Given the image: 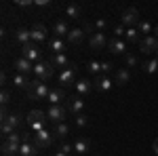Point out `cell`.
<instances>
[{"mask_svg":"<svg viewBox=\"0 0 158 156\" xmlns=\"http://www.w3.org/2000/svg\"><path fill=\"white\" fill-rule=\"evenodd\" d=\"M82 40H85V30H80V27L70 30V34H68V42L70 44H80Z\"/></svg>","mask_w":158,"mask_h":156,"instance_id":"484cf974","label":"cell"},{"mask_svg":"<svg viewBox=\"0 0 158 156\" xmlns=\"http://www.w3.org/2000/svg\"><path fill=\"white\" fill-rule=\"evenodd\" d=\"M13 40H15L19 47H25L27 42H32V34H30V30H23V27H21V30H17V32L13 34Z\"/></svg>","mask_w":158,"mask_h":156,"instance_id":"d6986e66","label":"cell"},{"mask_svg":"<svg viewBox=\"0 0 158 156\" xmlns=\"http://www.w3.org/2000/svg\"><path fill=\"white\" fill-rule=\"evenodd\" d=\"M137 30H139V34H150L152 32V23L150 21H139V25H137Z\"/></svg>","mask_w":158,"mask_h":156,"instance_id":"e575fe53","label":"cell"},{"mask_svg":"<svg viewBox=\"0 0 158 156\" xmlns=\"http://www.w3.org/2000/svg\"><path fill=\"white\" fill-rule=\"evenodd\" d=\"M30 82H32V80H30L25 74H15V76H13V84H15V86H19V89H25V91H27Z\"/></svg>","mask_w":158,"mask_h":156,"instance_id":"f546056e","label":"cell"},{"mask_svg":"<svg viewBox=\"0 0 158 156\" xmlns=\"http://www.w3.org/2000/svg\"><path fill=\"white\" fill-rule=\"evenodd\" d=\"M131 80V72L127 70V68H120V70H116V80L114 84H118V86H124V84H129Z\"/></svg>","mask_w":158,"mask_h":156,"instance_id":"603a6c76","label":"cell"},{"mask_svg":"<svg viewBox=\"0 0 158 156\" xmlns=\"http://www.w3.org/2000/svg\"><path fill=\"white\" fill-rule=\"evenodd\" d=\"M30 34H32V42H36V44L47 42V25L38 21V23H34V27L30 30Z\"/></svg>","mask_w":158,"mask_h":156,"instance_id":"5bb4252c","label":"cell"},{"mask_svg":"<svg viewBox=\"0 0 158 156\" xmlns=\"http://www.w3.org/2000/svg\"><path fill=\"white\" fill-rule=\"evenodd\" d=\"M19 156H38V148L34 145L30 135L21 137V148H19Z\"/></svg>","mask_w":158,"mask_h":156,"instance_id":"7c38bea8","label":"cell"},{"mask_svg":"<svg viewBox=\"0 0 158 156\" xmlns=\"http://www.w3.org/2000/svg\"><path fill=\"white\" fill-rule=\"evenodd\" d=\"M76 72H78V70H76V65H74V63H70L65 70H61L59 82L63 84V89H68V86H76V82H78V80H76Z\"/></svg>","mask_w":158,"mask_h":156,"instance_id":"8992f818","label":"cell"},{"mask_svg":"<svg viewBox=\"0 0 158 156\" xmlns=\"http://www.w3.org/2000/svg\"><path fill=\"white\" fill-rule=\"evenodd\" d=\"M124 34H127V27H124V25H114V38H120V36H124Z\"/></svg>","mask_w":158,"mask_h":156,"instance_id":"8d00e7d4","label":"cell"},{"mask_svg":"<svg viewBox=\"0 0 158 156\" xmlns=\"http://www.w3.org/2000/svg\"><path fill=\"white\" fill-rule=\"evenodd\" d=\"M13 68H15L19 74H25V76L34 74V65H32V61L23 59V57H17V59L13 61Z\"/></svg>","mask_w":158,"mask_h":156,"instance_id":"9a60e30c","label":"cell"},{"mask_svg":"<svg viewBox=\"0 0 158 156\" xmlns=\"http://www.w3.org/2000/svg\"><path fill=\"white\" fill-rule=\"evenodd\" d=\"M55 74V68L51 65V61H38L36 65H34V76H36L38 80H47V78H51Z\"/></svg>","mask_w":158,"mask_h":156,"instance_id":"52a82bcc","label":"cell"},{"mask_svg":"<svg viewBox=\"0 0 158 156\" xmlns=\"http://www.w3.org/2000/svg\"><path fill=\"white\" fill-rule=\"evenodd\" d=\"M108 38H106V34L103 32H95V34H91V40H89V44H91V48H97V51H101V48H108Z\"/></svg>","mask_w":158,"mask_h":156,"instance_id":"2e32d148","label":"cell"},{"mask_svg":"<svg viewBox=\"0 0 158 156\" xmlns=\"http://www.w3.org/2000/svg\"><path fill=\"white\" fill-rule=\"evenodd\" d=\"M49 93H51V89L42 82V80H38V78H34V80L30 82V86H27V97H30L32 101L49 99Z\"/></svg>","mask_w":158,"mask_h":156,"instance_id":"3957f363","label":"cell"},{"mask_svg":"<svg viewBox=\"0 0 158 156\" xmlns=\"http://www.w3.org/2000/svg\"><path fill=\"white\" fill-rule=\"evenodd\" d=\"M53 34H55V38H61V36L68 38V34H70V27H68V23H65L63 19H57V21L53 23Z\"/></svg>","mask_w":158,"mask_h":156,"instance_id":"ffe728a7","label":"cell"},{"mask_svg":"<svg viewBox=\"0 0 158 156\" xmlns=\"http://www.w3.org/2000/svg\"><path fill=\"white\" fill-rule=\"evenodd\" d=\"M124 38H127L129 42H141V40H139V30H137V27H127Z\"/></svg>","mask_w":158,"mask_h":156,"instance_id":"4dcf8cb0","label":"cell"},{"mask_svg":"<svg viewBox=\"0 0 158 156\" xmlns=\"http://www.w3.org/2000/svg\"><path fill=\"white\" fill-rule=\"evenodd\" d=\"M61 101H68L65 89H63V86H59V89H51V93H49V103H51V106H61Z\"/></svg>","mask_w":158,"mask_h":156,"instance_id":"e0dca14e","label":"cell"},{"mask_svg":"<svg viewBox=\"0 0 158 156\" xmlns=\"http://www.w3.org/2000/svg\"><path fill=\"white\" fill-rule=\"evenodd\" d=\"M23 124V118H21V114H6V110L2 108V124H0V129H2V133H4V137L6 135H11V133H15L19 127Z\"/></svg>","mask_w":158,"mask_h":156,"instance_id":"6da1fadb","label":"cell"},{"mask_svg":"<svg viewBox=\"0 0 158 156\" xmlns=\"http://www.w3.org/2000/svg\"><path fill=\"white\" fill-rule=\"evenodd\" d=\"M51 65H53V68H61V70H65V68L70 65V59L65 57V53H59V55H51Z\"/></svg>","mask_w":158,"mask_h":156,"instance_id":"7402d4cb","label":"cell"},{"mask_svg":"<svg viewBox=\"0 0 158 156\" xmlns=\"http://www.w3.org/2000/svg\"><path fill=\"white\" fill-rule=\"evenodd\" d=\"M53 137H55V135L44 129V131L32 135V141H34V145H36L38 150H44V148H51V145H53Z\"/></svg>","mask_w":158,"mask_h":156,"instance_id":"ba28073f","label":"cell"},{"mask_svg":"<svg viewBox=\"0 0 158 156\" xmlns=\"http://www.w3.org/2000/svg\"><path fill=\"white\" fill-rule=\"evenodd\" d=\"M156 57H158V48H156Z\"/></svg>","mask_w":158,"mask_h":156,"instance_id":"7dc6e473","label":"cell"},{"mask_svg":"<svg viewBox=\"0 0 158 156\" xmlns=\"http://www.w3.org/2000/svg\"><path fill=\"white\" fill-rule=\"evenodd\" d=\"M21 133H11V135H6L4 137V141H2V154L4 156H19V148H21Z\"/></svg>","mask_w":158,"mask_h":156,"instance_id":"7a4b0ae2","label":"cell"},{"mask_svg":"<svg viewBox=\"0 0 158 156\" xmlns=\"http://www.w3.org/2000/svg\"><path fill=\"white\" fill-rule=\"evenodd\" d=\"M55 156H70V154H65V152H61V150H59V152H55Z\"/></svg>","mask_w":158,"mask_h":156,"instance_id":"f6af8a7d","label":"cell"},{"mask_svg":"<svg viewBox=\"0 0 158 156\" xmlns=\"http://www.w3.org/2000/svg\"><path fill=\"white\" fill-rule=\"evenodd\" d=\"M156 40H158V27H156Z\"/></svg>","mask_w":158,"mask_h":156,"instance_id":"bcb514c9","label":"cell"},{"mask_svg":"<svg viewBox=\"0 0 158 156\" xmlns=\"http://www.w3.org/2000/svg\"><path fill=\"white\" fill-rule=\"evenodd\" d=\"M106 27H108V19H106V17H99L97 21H95V30H97V32H103Z\"/></svg>","mask_w":158,"mask_h":156,"instance_id":"d590c367","label":"cell"},{"mask_svg":"<svg viewBox=\"0 0 158 156\" xmlns=\"http://www.w3.org/2000/svg\"><path fill=\"white\" fill-rule=\"evenodd\" d=\"M93 84H95V89H97V91H101V93H106V91H110V89L114 86V82L110 80L108 76H97Z\"/></svg>","mask_w":158,"mask_h":156,"instance_id":"44dd1931","label":"cell"},{"mask_svg":"<svg viewBox=\"0 0 158 156\" xmlns=\"http://www.w3.org/2000/svg\"><path fill=\"white\" fill-rule=\"evenodd\" d=\"M108 51L114 55H127V42L120 38H112L108 42Z\"/></svg>","mask_w":158,"mask_h":156,"instance_id":"ac0fdd59","label":"cell"},{"mask_svg":"<svg viewBox=\"0 0 158 156\" xmlns=\"http://www.w3.org/2000/svg\"><path fill=\"white\" fill-rule=\"evenodd\" d=\"M59 150H61V152H65V154H70V152L74 150V144H61Z\"/></svg>","mask_w":158,"mask_h":156,"instance_id":"60d3db41","label":"cell"},{"mask_svg":"<svg viewBox=\"0 0 158 156\" xmlns=\"http://www.w3.org/2000/svg\"><path fill=\"white\" fill-rule=\"evenodd\" d=\"M0 99H2V108H6V106L11 103V93L4 89V91H2V95H0Z\"/></svg>","mask_w":158,"mask_h":156,"instance_id":"74e56055","label":"cell"},{"mask_svg":"<svg viewBox=\"0 0 158 156\" xmlns=\"http://www.w3.org/2000/svg\"><path fill=\"white\" fill-rule=\"evenodd\" d=\"M65 116H68V108H65V106H51L49 112H47V118H49L51 122H55V124L65 122Z\"/></svg>","mask_w":158,"mask_h":156,"instance_id":"30bf717a","label":"cell"},{"mask_svg":"<svg viewBox=\"0 0 158 156\" xmlns=\"http://www.w3.org/2000/svg\"><path fill=\"white\" fill-rule=\"evenodd\" d=\"M74 124H76V127H80V129L89 127V116H85V114H78V116L74 118Z\"/></svg>","mask_w":158,"mask_h":156,"instance_id":"836d02e7","label":"cell"},{"mask_svg":"<svg viewBox=\"0 0 158 156\" xmlns=\"http://www.w3.org/2000/svg\"><path fill=\"white\" fill-rule=\"evenodd\" d=\"M80 15H82L80 4H68L65 6V17L68 19H80Z\"/></svg>","mask_w":158,"mask_h":156,"instance_id":"83f0119b","label":"cell"},{"mask_svg":"<svg viewBox=\"0 0 158 156\" xmlns=\"http://www.w3.org/2000/svg\"><path fill=\"white\" fill-rule=\"evenodd\" d=\"M65 108H68V112H72L74 116L82 114V110H85L82 95H70V97H68V101H65Z\"/></svg>","mask_w":158,"mask_h":156,"instance_id":"8fae6325","label":"cell"},{"mask_svg":"<svg viewBox=\"0 0 158 156\" xmlns=\"http://www.w3.org/2000/svg\"><path fill=\"white\" fill-rule=\"evenodd\" d=\"M47 112H40V110H32L30 114H27V124H30V129L34 133H40L44 131V124H47Z\"/></svg>","mask_w":158,"mask_h":156,"instance_id":"277c9868","label":"cell"},{"mask_svg":"<svg viewBox=\"0 0 158 156\" xmlns=\"http://www.w3.org/2000/svg\"><path fill=\"white\" fill-rule=\"evenodd\" d=\"M21 57L27 61H40L42 53H40V44L36 42H27L25 47H21Z\"/></svg>","mask_w":158,"mask_h":156,"instance_id":"9c48e42d","label":"cell"},{"mask_svg":"<svg viewBox=\"0 0 158 156\" xmlns=\"http://www.w3.org/2000/svg\"><path fill=\"white\" fill-rule=\"evenodd\" d=\"M74 150H76L78 154H86V152H91V141H89L86 137H78V139L74 141Z\"/></svg>","mask_w":158,"mask_h":156,"instance_id":"d4e9b609","label":"cell"},{"mask_svg":"<svg viewBox=\"0 0 158 156\" xmlns=\"http://www.w3.org/2000/svg\"><path fill=\"white\" fill-rule=\"evenodd\" d=\"M156 70H158V57H152V59H148L143 63V72L152 74V72H156Z\"/></svg>","mask_w":158,"mask_h":156,"instance_id":"1f68e13d","label":"cell"},{"mask_svg":"<svg viewBox=\"0 0 158 156\" xmlns=\"http://www.w3.org/2000/svg\"><path fill=\"white\" fill-rule=\"evenodd\" d=\"M49 48H51V53H53V55H59V53H63V51H65V44H63V40H61V38H51L49 40Z\"/></svg>","mask_w":158,"mask_h":156,"instance_id":"4316f807","label":"cell"},{"mask_svg":"<svg viewBox=\"0 0 158 156\" xmlns=\"http://www.w3.org/2000/svg\"><path fill=\"white\" fill-rule=\"evenodd\" d=\"M139 48H141V53H146V55H156V48H158L156 36H146V38H141Z\"/></svg>","mask_w":158,"mask_h":156,"instance_id":"4fadbf2b","label":"cell"},{"mask_svg":"<svg viewBox=\"0 0 158 156\" xmlns=\"http://www.w3.org/2000/svg\"><path fill=\"white\" fill-rule=\"evenodd\" d=\"M19 6H32V0H17Z\"/></svg>","mask_w":158,"mask_h":156,"instance_id":"b9f144b4","label":"cell"},{"mask_svg":"<svg viewBox=\"0 0 158 156\" xmlns=\"http://www.w3.org/2000/svg\"><path fill=\"white\" fill-rule=\"evenodd\" d=\"M139 11L135 9V6H129V9H124L120 15V23L124 25V27H137L139 25Z\"/></svg>","mask_w":158,"mask_h":156,"instance_id":"5b68a950","label":"cell"},{"mask_svg":"<svg viewBox=\"0 0 158 156\" xmlns=\"http://www.w3.org/2000/svg\"><path fill=\"white\" fill-rule=\"evenodd\" d=\"M124 61H127V65H131V68H133V65H137V57H135V55H131V53H127V55H124Z\"/></svg>","mask_w":158,"mask_h":156,"instance_id":"ab89813d","label":"cell"},{"mask_svg":"<svg viewBox=\"0 0 158 156\" xmlns=\"http://www.w3.org/2000/svg\"><path fill=\"white\" fill-rule=\"evenodd\" d=\"M36 6H49V0H36Z\"/></svg>","mask_w":158,"mask_h":156,"instance_id":"ee69618b","label":"cell"},{"mask_svg":"<svg viewBox=\"0 0 158 156\" xmlns=\"http://www.w3.org/2000/svg\"><path fill=\"white\" fill-rule=\"evenodd\" d=\"M152 152H154V154L158 156V137L154 139V141H152Z\"/></svg>","mask_w":158,"mask_h":156,"instance_id":"7bdbcfd3","label":"cell"},{"mask_svg":"<svg viewBox=\"0 0 158 156\" xmlns=\"http://www.w3.org/2000/svg\"><path fill=\"white\" fill-rule=\"evenodd\" d=\"M86 70L91 74H95V76H99V74H101V63H99V61H89V63H86Z\"/></svg>","mask_w":158,"mask_h":156,"instance_id":"d6a6232c","label":"cell"},{"mask_svg":"<svg viewBox=\"0 0 158 156\" xmlns=\"http://www.w3.org/2000/svg\"><path fill=\"white\" fill-rule=\"evenodd\" d=\"M112 70H114V65H112L110 61H101V74H103V76H106V74H110Z\"/></svg>","mask_w":158,"mask_h":156,"instance_id":"f35d334b","label":"cell"},{"mask_svg":"<svg viewBox=\"0 0 158 156\" xmlns=\"http://www.w3.org/2000/svg\"><path fill=\"white\" fill-rule=\"evenodd\" d=\"M53 135H55V137H59V139H65V137L70 135V127H68V122H59V124H55Z\"/></svg>","mask_w":158,"mask_h":156,"instance_id":"f1b7e54d","label":"cell"},{"mask_svg":"<svg viewBox=\"0 0 158 156\" xmlns=\"http://www.w3.org/2000/svg\"><path fill=\"white\" fill-rule=\"evenodd\" d=\"M93 86H95V84L91 82L89 78H80V80L76 82V91H78V95H86V93L93 91Z\"/></svg>","mask_w":158,"mask_h":156,"instance_id":"cb8c5ba5","label":"cell"}]
</instances>
